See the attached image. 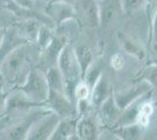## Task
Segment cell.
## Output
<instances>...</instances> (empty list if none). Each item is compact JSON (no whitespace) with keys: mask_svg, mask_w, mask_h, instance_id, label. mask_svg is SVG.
<instances>
[{"mask_svg":"<svg viewBox=\"0 0 157 140\" xmlns=\"http://www.w3.org/2000/svg\"><path fill=\"white\" fill-rule=\"evenodd\" d=\"M98 2L100 9V26L108 27L116 18L117 9L120 8V0H101Z\"/></svg>","mask_w":157,"mask_h":140,"instance_id":"e0dca14e","label":"cell"},{"mask_svg":"<svg viewBox=\"0 0 157 140\" xmlns=\"http://www.w3.org/2000/svg\"><path fill=\"white\" fill-rule=\"evenodd\" d=\"M11 2H12V0H0V6L7 7Z\"/></svg>","mask_w":157,"mask_h":140,"instance_id":"e575fe53","label":"cell"},{"mask_svg":"<svg viewBox=\"0 0 157 140\" xmlns=\"http://www.w3.org/2000/svg\"><path fill=\"white\" fill-rule=\"evenodd\" d=\"M136 81H142L148 83L152 90L157 89V66L145 64L143 70L138 74Z\"/></svg>","mask_w":157,"mask_h":140,"instance_id":"d4e9b609","label":"cell"},{"mask_svg":"<svg viewBox=\"0 0 157 140\" xmlns=\"http://www.w3.org/2000/svg\"><path fill=\"white\" fill-rule=\"evenodd\" d=\"M60 120L61 118L53 112L42 117L33 125L26 140H49L54 128L59 124Z\"/></svg>","mask_w":157,"mask_h":140,"instance_id":"30bf717a","label":"cell"},{"mask_svg":"<svg viewBox=\"0 0 157 140\" xmlns=\"http://www.w3.org/2000/svg\"><path fill=\"white\" fill-rule=\"evenodd\" d=\"M45 75H46V80L49 90H54V91L60 93H66L65 80H63L58 67L49 68L48 70L45 71Z\"/></svg>","mask_w":157,"mask_h":140,"instance_id":"7402d4cb","label":"cell"},{"mask_svg":"<svg viewBox=\"0 0 157 140\" xmlns=\"http://www.w3.org/2000/svg\"><path fill=\"white\" fill-rule=\"evenodd\" d=\"M142 131L143 128H141L137 124L111 128V133L115 134L118 140H140Z\"/></svg>","mask_w":157,"mask_h":140,"instance_id":"44dd1931","label":"cell"},{"mask_svg":"<svg viewBox=\"0 0 157 140\" xmlns=\"http://www.w3.org/2000/svg\"><path fill=\"white\" fill-rule=\"evenodd\" d=\"M117 140H118V139H117Z\"/></svg>","mask_w":157,"mask_h":140,"instance_id":"f35d334b","label":"cell"},{"mask_svg":"<svg viewBox=\"0 0 157 140\" xmlns=\"http://www.w3.org/2000/svg\"><path fill=\"white\" fill-rule=\"evenodd\" d=\"M98 119L101 120L102 124H105V126H115V124L117 123L120 119L121 114H122V110L116 105L113 93L103 102V104L98 109Z\"/></svg>","mask_w":157,"mask_h":140,"instance_id":"7c38bea8","label":"cell"},{"mask_svg":"<svg viewBox=\"0 0 157 140\" xmlns=\"http://www.w3.org/2000/svg\"><path fill=\"white\" fill-rule=\"evenodd\" d=\"M15 6L21 8H38V4L35 0H12Z\"/></svg>","mask_w":157,"mask_h":140,"instance_id":"1f68e13d","label":"cell"},{"mask_svg":"<svg viewBox=\"0 0 157 140\" xmlns=\"http://www.w3.org/2000/svg\"><path fill=\"white\" fill-rule=\"evenodd\" d=\"M149 4L150 0H120V8L125 15H131Z\"/></svg>","mask_w":157,"mask_h":140,"instance_id":"484cf974","label":"cell"},{"mask_svg":"<svg viewBox=\"0 0 157 140\" xmlns=\"http://www.w3.org/2000/svg\"><path fill=\"white\" fill-rule=\"evenodd\" d=\"M150 90L152 89L148 83L142 82V81H135L132 87L127 88L122 91H113V97H114L116 105L122 111H124L125 109H128L131 104H134L140 98H142Z\"/></svg>","mask_w":157,"mask_h":140,"instance_id":"52a82bcc","label":"cell"},{"mask_svg":"<svg viewBox=\"0 0 157 140\" xmlns=\"http://www.w3.org/2000/svg\"><path fill=\"white\" fill-rule=\"evenodd\" d=\"M56 1H63V2H68V4H72L74 2V0H52L51 2H56Z\"/></svg>","mask_w":157,"mask_h":140,"instance_id":"d590c367","label":"cell"},{"mask_svg":"<svg viewBox=\"0 0 157 140\" xmlns=\"http://www.w3.org/2000/svg\"><path fill=\"white\" fill-rule=\"evenodd\" d=\"M44 12L54 22L55 28L63 25L67 21L78 20L74 6L72 4L63 2V1H56V2L47 4Z\"/></svg>","mask_w":157,"mask_h":140,"instance_id":"9c48e42d","label":"cell"},{"mask_svg":"<svg viewBox=\"0 0 157 140\" xmlns=\"http://www.w3.org/2000/svg\"><path fill=\"white\" fill-rule=\"evenodd\" d=\"M103 68H105V64H103L102 59L95 60L93 62L92 66H90V68L88 69L85 78L82 81H85L86 83L89 85V88L93 89V87L96 84V82H98V81L100 80V77L102 76V74H103Z\"/></svg>","mask_w":157,"mask_h":140,"instance_id":"603a6c76","label":"cell"},{"mask_svg":"<svg viewBox=\"0 0 157 140\" xmlns=\"http://www.w3.org/2000/svg\"><path fill=\"white\" fill-rule=\"evenodd\" d=\"M67 43H69V40L66 38L65 35H61V34L58 33L55 34L52 42L42 52H40L39 59H38L35 68H38L41 71L45 73L49 68L56 67L60 54H61L62 49L65 48Z\"/></svg>","mask_w":157,"mask_h":140,"instance_id":"5b68a950","label":"cell"},{"mask_svg":"<svg viewBox=\"0 0 157 140\" xmlns=\"http://www.w3.org/2000/svg\"><path fill=\"white\" fill-rule=\"evenodd\" d=\"M8 93L10 92L4 88L1 81H0V118L6 116V102Z\"/></svg>","mask_w":157,"mask_h":140,"instance_id":"4dcf8cb0","label":"cell"},{"mask_svg":"<svg viewBox=\"0 0 157 140\" xmlns=\"http://www.w3.org/2000/svg\"><path fill=\"white\" fill-rule=\"evenodd\" d=\"M117 41L120 47L123 49V52L130 55L132 57L137 59L138 61H143L147 57V52L144 48L135 39H132L128 34L118 32L117 33Z\"/></svg>","mask_w":157,"mask_h":140,"instance_id":"9a60e30c","label":"cell"},{"mask_svg":"<svg viewBox=\"0 0 157 140\" xmlns=\"http://www.w3.org/2000/svg\"><path fill=\"white\" fill-rule=\"evenodd\" d=\"M90 95H92V89L89 88V85L85 81H80L74 90V102L75 100H76V103L86 102V100L90 102Z\"/></svg>","mask_w":157,"mask_h":140,"instance_id":"83f0119b","label":"cell"},{"mask_svg":"<svg viewBox=\"0 0 157 140\" xmlns=\"http://www.w3.org/2000/svg\"><path fill=\"white\" fill-rule=\"evenodd\" d=\"M55 29H53V28H49V27H46V26H41L40 27V31L39 33H38V38H36V41H35V46L38 47V49H39V52H42L45 48H46L52 40L54 39V36H55Z\"/></svg>","mask_w":157,"mask_h":140,"instance_id":"cb8c5ba5","label":"cell"},{"mask_svg":"<svg viewBox=\"0 0 157 140\" xmlns=\"http://www.w3.org/2000/svg\"><path fill=\"white\" fill-rule=\"evenodd\" d=\"M27 43L28 42L20 36L15 26L6 29L5 34H4L2 43L0 46V63L5 60L10 54H12L14 50H17L18 48H20L24 45H27Z\"/></svg>","mask_w":157,"mask_h":140,"instance_id":"8fae6325","label":"cell"},{"mask_svg":"<svg viewBox=\"0 0 157 140\" xmlns=\"http://www.w3.org/2000/svg\"><path fill=\"white\" fill-rule=\"evenodd\" d=\"M39 55L38 47L34 43H27L0 63V81L8 92L18 89L26 81L29 71L36 66Z\"/></svg>","mask_w":157,"mask_h":140,"instance_id":"6da1fadb","label":"cell"},{"mask_svg":"<svg viewBox=\"0 0 157 140\" xmlns=\"http://www.w3.org/2000/svg\"><path fill=\"white\" fill-rule=\"evenodd\" d=\"M12 120H13V118L10 117V116H5V117L0 118V132H1L4 128H6V127L11 124Z\"/></svg>","mask_w":157,"mask_h":140,"instance_id":"d6a6232c","label":"cell"},{"mask_svg":"<svg viewBox=\"0 0 157 140\" xmlns=\"http://www.w3.org/2000/svg\"><path fill=\"white\" fill-rule=\"evenodd\" d=\"M110 67L115 70V71H120V70H122L123 67H124L125 64V61H124V57H123V55L121 53H115L113 56L110 57Z\"/></svg>","mask_w":157,"mask_h":140,"instance_id":"f546056e","label":"cell"},{"mask_svg":"<svg viewBox=\"0 0 157 140\" xmlns=\"http://www.w3.org/2000/svg\"><path fill=\"white\" fill-rule=\"evenodd\" d=\"M76 135L80 140H98V119L93 116H83L78 120Z\"/></svg>","mask_w":157,"mask_h":140,"instance_id":"5bb4252c","label":"cell"},{"mask_svg":"<svg viewBox=\"0 0 157 140\" xmlns=\"http://www.w3.org/2000/svg\"><path fill=\"white\" fill-rule=\"evenodd\" d=\"M149 45H151V48L154 52H157V0L154 19H152V25H151V34L149 35Z\"/></svg>","mask_w":157,"mask_h":140,"instance_id":"f1b7e54d","label":"cell"},{"mask_svg":"<svg viewBox=\"0 0 157 140\" xmlns=\"http://www.w3.org/2000/svg\"><path fill=\"white\" fill-rule=\"evenodd\" d=\"M35 1H36V2H44V4H49V2H51V1H52V0H35Z\"/></svg>","mask_w":157,"mask_h":140,"instance_id":"74e56055","label":"cell"},{"mask_svg":"<svg viewBox=\"0 0 157 140\" xmlns=\"http://www.w3.org/2000/svg\"><path fill=\"white\" fill-rule=\"evenodd\" d=\"M15 90L20 91L29 100L46 107L45 103L49 93V88L45 73L38 68H33L28 74L26 81Z\"/></svg>","mask_w":157,"mask_h":140,"instance_id":"277c9868","label":"cell"},{"mask_svg":"<svg viewBox=\"0 0 157 140\" xmlns=\"http://www.w3.org/2000/svg\"><path fill=\"white\" fill-rule=\"evenodd\" d=\"M56 67L65 80L66 95L74 102V90L78 82L82 81V76H81V70L78 67L74 46L72 45V42L67 43L65 48L62 49Z\"/></svg>","mask_w":157,"mask_h":140,"instance_id":"7a4b0ae2","label":"cell"},{"mask_svg":"<svg viewBox=\"0 0 157 140\" xmlns=\"http://www.w3.org/2000/svg\"><path fill=\"white\" fill-rule=\"evenodd\" d=\"M49 113L52 111L48 109H34L21 117L13 118L11 124L0 132V140H26L33 125Z\"/></svg>","mask_w":157,"mask_h":140,"instance_id":"3957f363","label":"cell"},{"mask_svg":"<svg viewBox=\"0 0 157 140\" xmlns=\"http://www.w3.org/2000/svg\"><path fill=\"white\" fill-rule=\"evenodd\" d=\"M113 93L110 83L108 80V76L105 73L96 82V84L93 87L92 95H90V105L98 110L109 96Z\"/></svg>","mask_w":157,"mask_h":140,"instance_id":"4fadbf2b","label":"cell"},{"mask_svg":"<svg viewBox=\"0 0 157 140\" xmlns=\"http://www.w3.org/2000/svg\"><path fill=\"white\" fill-rule=\"evenodd\" d=\"M19 21L10 8L0 6V31H6L11 27H14Z\"/></svg>","mask_w":157,"mask_h":140,"instance_id":"4316f807","label":"cell"},{"mask_svg":"<svg viewBox=\"0 0 157 140\" xmlns=\"http://www.w3.org/2000/svg\"><path fill=\"white\" fill-rule=\"evenodd\" d=\"M4 34H5V31H0V46L2 43V39H4Z\"/></svg>","mask_w":157,"mask_h":140,"instance_id":"8d00e7d4","label":"cell"},{"mask_svg":"<svg viewBox=\"0 0 157 140\" xmlns=\"http://www.w3.org/2000/svg\"><path fill=\"white\" fill-rule=\"evenodd\" d=\"M73 6L78 22L86 26L100 27V9L98 0H74Z\"/></svg>","mask_w":157,"mask_h":140,"instance_id":"ba28073f","label":"cell"},{"mask_svg":"<svg viewBox=\"0 0 157 140\" xmlns=\"http://www.w3.org/2000/svg\"><path fill=\"white\" fill-rule=\"evenodd\" d=\"M46 109L55 113L59 118H75L78 116L76 104L73 102L66 93L56 92L54 90H49L46 100Z\"/></svg>","mask_w":157,"mask_h":140,"instance_id":"8992f818","label":"cell"},{"mask_svg":"<svg viewBox=\"0 0 157 140\" xmlns=\"http://www.w3.org/2000/svg\"><path fill=\"white\" fill-rule=\"evenodd\" d=\"M41 26L42 25L36 20L28 19V20H20L15 25V28L20 34V36L25 39L28 43H35Z\"/></svg>","mask_w":157,"mask_h":140,"instance_id":"ac0fdd59","label":"cell"},{"mask_svg":"<svg viewBox=\"0 0 157 140\" xmlns=\"http://www.w3.org/2000/svg\"><path fill=\"white\" fill-rule=\"evenodd\" d=\"M78 118H65L54 128L49 140H69L76 134Z\"/></svg>","mask_w":157,"mask_h":140,"instance_id":"2e32d148","label":"cell"},{"mask_svg":"<svg viewBox=\"0 0 157 140\" xmlns=\"http://www.w3.org/2000/svg\"><path fill=\"white\" fill-rule=\"evenodd\" d=\"M74 50H75V56H76V60H78V67L81 70V76H82V80H83L88 69L90 68V66L94 62L93 52L92 49L86 45H78V46L74 47Z\"/></svg>","mask_w":157,"mask_h":140,"instance_id":"d6986e66","label":"cell"},{"mask_svg":"<svg viewBox=\"0 0 157 140\" xmlns=\"http://www.w3.org/2000/svg\"><path fill=\"white\" fill-rule=\"evenodd\" d=\"M147 64L157 66V56H154V57H150V59H148V62H147Z\"/></svg>","mask_w":157,"mask_h":140,"instance_id":"836d02e7","label":"cell"},{"mask_svg":"<svg viewBox=\"0 0 157 140\" xmlns=\"http://www.w3.org/2000/svg\"><path fill=\"white\" fill-rule=\"evenodd\" d=\"M148 95V93H147ZM145 95V96H147ZM144 96V97H145ZM142 98L141 103H140V106H138L137 116H136V123L138 126L141 128H147L149 123H150V118L152 113H154V110H155V104L148 98Z\"/></svg>","mask_w":157,"mask_h":140,"instance_id":"ffe728a7","label":"cell"}]
</instances>
